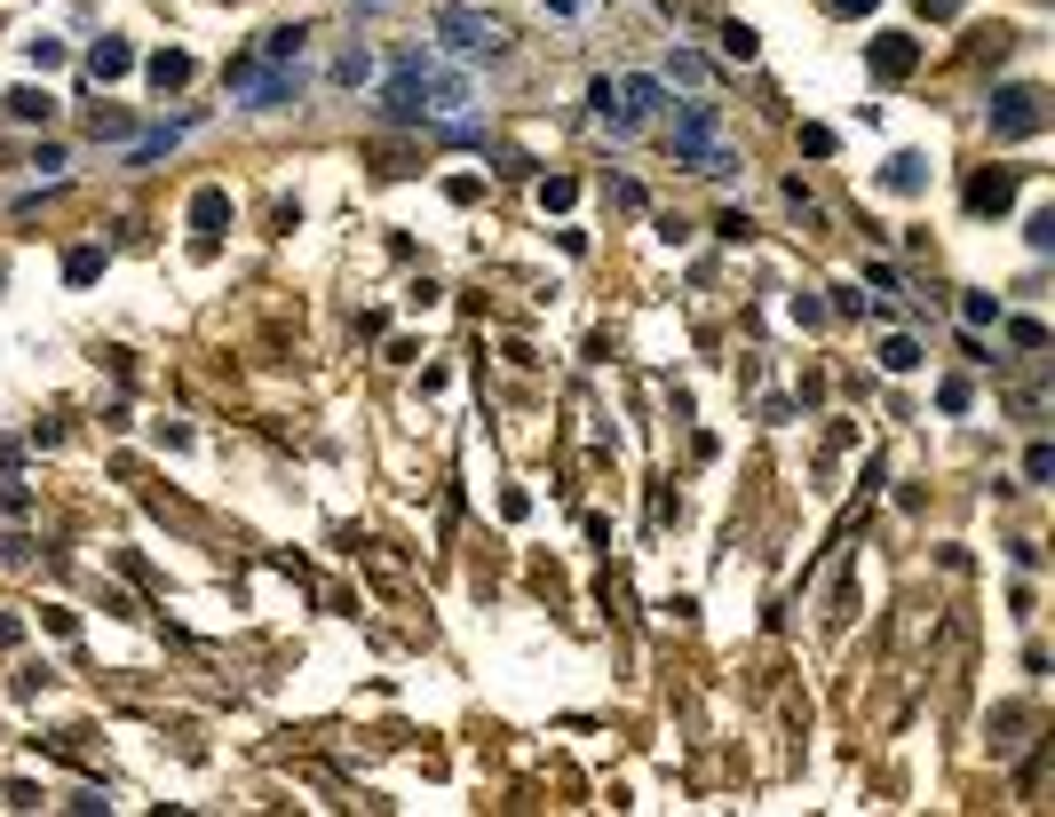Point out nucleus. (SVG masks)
Returning a JSON list of instances; mask_svg holds the SVG:
<instances>
[{
	"instance_id": "nucleus-1",
	"label": "nucleus",
	"mask_w": 1055,
	"mask_h": 817,
	"mask_svg": "<svg viewBox=\"0 0 1055 817\" xmlns=\"http://www.w3.org/2000/svg\"><path fill=\"white\" fill-rule=\"evenodd\" d=\"M436 41H445V56H461V64H500L508 48H517V32H508L500 16H485V9H436Z\"/></svg>"
},
{
	"instance_id": "nucleus-2",
	"label": "nucleus",
	"mask_w": 1055,
	"mask_h": 817,
	"mask_svg": "<svg viewBox=\"0 0 1055 817\" xmlns=\"http://www.w3.org/2000/svg\"><path fill=\"white\" fill-rule=\"evenodd\" d=\"M674 151H683L699 175H730V151H723V104H706V95H683V104H674Z\"/></svg>"
},
{
	"instance_id": "nucleus-3",
	"label": "nucleus",
	"mask_w": 1055,
	"mask_h": 817,
	"mask_svg": "<svg viewBox=\"0 0 1055 817\" xmlns=\"http://www.w3.org/2000/svg\"><path fill=\"white\" fill-rule=\"evenodd\" d=\"M230 95H238V104H254V112H286V104H302V72H294V64L238 56V64H230Z\"/></svg>"
},
{
	"instance_id": "nucleus-4",
	"label": "nucleus",
	"mask_w": 1055,
	"mask_h": 817,
	"mask_svg": "<svg viewBox=\"0 0 1055 817\" xmlns=\"http://www.w3.org/2000/svg\"><path fill=\"white\" fill-rule=\"evenodd\" d=\"M413 72H421V112H429V120H445V127H468V112H476V80L453 72V64H429V56H413Z\"/></svg>"
},
{
	"instance_id": "nucleus-5",
	"label": "nucleus",
	"mask_w": 1055,
	"mask_h": 817,
	"mask_svg": "<svg viewBox=\"0 0 1055 817\" xmlns=\"http://www.w3.org/2000/svg\"><path fill=\"white\" fill-rule=\"evenodd\" d=\"M611 88H620V120H627V135H643V127H659V120H667V80L627 72V80H611Z\"/></svg>"
},
{
	"instance_id": "nucleus-6",
	"label": "nucleus",
	"mask_w": 1055,
	"mask_h": 817,
	"mask_svg": "<svg viewBox=\"0 0 1055 817\" xmlns=\"http://www.w3.org/2000/svg\"><path fill=\"white\" fill-rule=\"evenodd\" d=\"M1047 112H1040V88H1000V104H992V135L1000 144H1024V135H1040Z\"/></svg>"
},
{
	"instance_id": "nucleus-7",
	"label": "nucleus",
	"mask_w": 1055,
	"mask_h": 817,
	"mask_svg": "<svg viewBox=\"0 0 1055 817\" xmlns=\"http://www.w3.org/2000/svg\"><path fill=\"white\" fill-rule=\"evenodd\" d=\"M912 64H921V41H905V32H881V41L865 48V72H873V80H905Z\"/></svg>"
},
{
	"instance_id": "nucleus-8",
	"label": "nucleus",
	"mask_w": 1055,
	"mask_h": 817,
	"mask_svg": "<svg viewBox=\"0 0 1055 817\" xmlns=\"http://www.w3.org/2000/svg\"><path fill=\"white\" fill-rule=\"evenodd\" d=\"M1008 207H1016V175H1008V167H992V175L968 183V215H1008Z\"/></svg>"
},
{
	"instance_id": "nucleus-9",
	"label": "nucleus",
	"mask_w": 1055,
	"mask_h": 817,
	"mask_svg": "<svg viewBox=\"0 0 1055 817\" xmlns=\"http://www.w3.org/2000/svg\"><path fill=\"white\" fill-rule=\"evenodd\" d=\"M302 48H310V32H302V24H279V32H262V64H302Z\"/></svg>"
},
{
	"instance_id": "nucleus-10",
	"label": "nucleus",
	"mask_w": 1055,
	"mask_h": 817,
	"mask_svg": "<svg viewBox=\"0 0 1055 817\" xmlns=\"http://www.w3.org/2000/svg\"><path fill=\"white\" fill-rule=\"evenodd\" d=\"M191 72H198V64H191L183 48H159V56H151V88H159V95H167V88H183Z\"/></svg>"
},
{
	"instance_id": "nucleus-11",
	"label": "nucleus",
	"mask_w": 1055,
	"mask_h": 817,
	"mask_svg": "<svg viewBox=\"0 0 1055 817\" xmlns=\"http://www.w3.org/2000/svg\"><path fill=\"white\" fill-rule=\"evenodd\" d=\"M127 64H135V56H127V41H95V48H88V72H95V80H120Z\"/></svg>"
},
{
	"instance_id": "nucleus-12",
	"label": "nucleus",
	"mask_w": 1055,
	"mask_h": 817,
	"mask_svg": "<svg viewBox=\"0 0 1055 817\" xmlns=\"http://www.w3.org/2000/svg\"><path fill=\"white\" fill-rule=\"evenodd\" d=\"M191 223H198V230L215 238V230L230 223V198H223V191H198V198H191Z\"/></svg>"
},
{
	"instance_id": "nucleus-13",
	"label": "nucleus",
	"mask_w": 1055,
	"mask_h": 817,
	"mask_svg": "<svg viewBox=\"0 0 1055 817\" xmlns=\"http://www.w3.org/2000/svg\"><path fill=\"white\" fill-rule=\"evenodd\" d=\"M723 56H730V64H755V56H762L755 24H723Z\"/></svg>"
},
{
	"instance_id": "nucleus-14",
	"label": "nucleus",
	"mask_w": 1055,
	"mask_h": 817,
	"mask_svg": "<svg viewBox=\"0 0 1055 817\" xmlns=\"http://www.w3.org/2000/svg\"><path fill=\"white\" fill-rule=\"evenodd\" d=\"M95 270H104V247H72V254H64V279H72V286H88Z\"/></svg>"
},
{
	"instance_id": "nucleus-15",
	"label": "nucleus",
	"mask_w": 1055,
	"mask_h": 817,
	"mask_svg": "<svg viewBox=\"0 0 1055 817\" xmlns=\"http://www.w3.org/2000/svg\"><path fill=\"white\" fill-rule=\"evenodd\" d=\"M358 80H373V56H365V48L333 56V88H358Z\"/></svg>"
},
{
	"instance_id": "nucleus-16",
	"label": "nucleus",
	"mask_w": 1055,
	"mask_h": 817,
	"mask_svg": "<svg viewBox=\"0 0 1055 817\" xmlns=\"http://www.w3.org/2000/svg\"><path fill=\"white\" fill-rule=\"evenodd\" d=\"M48 112H56V104H48L41 88H16V95H9V120H24V127H32V120H48Z\"/></svg>"
},
{
	"instance_id": "nucleus-17",
	"label": "nucleus",
	"mask_w": 1055,
	"mask_h": 817,
	"mask_svg": "<svg viewBox=\"0 0 1055 817\" xmlns=\"http://www.w3.org/2000/svg\"><path fill=\"white\" fill-rule=\"evenodd\" d=\"M183 127H191V120H183ZM183 127H151V135H144V144H135L127 159H135V167H151V159H159L167 144H175V135H183Z\"/></svg>"
},
{
	"instance_id": "nucleus-18",
	"label": "nucleus",
	"mask_w": 1055,
	"mask_h": 817,
	"mask_svg": "<svg viewBox=\"0 0 1055 817\" xmlns=\"http://www.w3.org/2000/svg\"><path fill=\"white\" fill-rule=\"evenodd\" d=\"M881 183H889V191H921V159H912V151L889 159V175H881Z\"/></svg>"
},
{
	"instance_id": "nucleus-19",
	"label": "nucleus",
	"mask_w": 1055,
	"mask_h": 817,
	"mask_svg": "<svg viewBox=\"0 0 1055 817\" xmlns=\"http://www.w3.org/2000/svg\"><path fill=\"white\" fill-rule=\"evenodd\" d=\"M571 198H580V183H571V175H548V183H540V207H556V215H564Z\"/></svg>"
},
{
	"instance_id": "nucleus-20",
	"label": "nucleus",
	"mask_w": 1055,
	"mask_h": 817,
	"mask_svg": "<svg viewBox=\"0 0 1055 817\" xmlns=\"http://www.w3.org/2000/svg\"><path fill=\"white\" fill-rule=\"evenodd\" d=\"M881 365H889V373H912V365H921V342H905V333H897V342L881 350Z\"/></svg>"
},
{
	"instance_id": "nucleus-21",
	"label": "nucleus",
	"mask_w": 1055,
	"mask_h": 817,
	"mask_svg": "<svg viewBox=\"0 0 1055 817\" xmlns=\"http://www.w3.org/2000/svg\"><path fill=\"white\" fill-rule=\"evenodd\" d=\"M1008 342H1016V350H1040V342H1047V326H1040V318H1016V326H1008Z\"/></svg>"
},
{
	"instance_id": "nucleus-22",
	"label": "nucleus",
	"mask_w": 1055,
	"mask_h": 817,
	"mask_svg": "<svg viewBox=\"0 0 1055 817\" xmlns=\"http://www.w3.org/2000/svg\"><path fill=\"white\" fill-rule=\"evenodd\" d=\"M1024 476H1032V485H1047V476H1055V445H1032V453H1024Z\"/></svg>"
},
{
	"instance_id": "nucleus-23",
	"label": "nucleus",
	"mask_w": 1055,
	"mask_h": 817,
	"mask_svg": "<svg viewBox=\"0 0 1055 817\" xmlns=\"http://www.w3.org/2000/svg\"><path fill=\"white\" fill-rule=\"evenodd\" d=\"M961 318H968V326H992L1000 310H992V294H968V302H961Z\"/></svg>"
},
{
	"instance_id": "nucleus-24",
	"label": "nucleus",
	"mask_w": 1055,
	"mask_h": 817,
	"mask_svg": "<svg viewBox=\"0 0 1055 817\" xmlns=\"http://www.w3.org/2000/svg\"><path fill=\"white\" fill-rule=\"evenodd\" d=\"M826 9H833V16H865V9H873V0H826Z\"/></svg>"
},
{
	"instance_id": "nucleus-25",
	"label": "nucleus",
	"mask_w": 1055,
	"mask_h": 817,
	"mask_svg": "<svg viewBox=\"0 0 1055 817\" xmlns=\"http://www.w3.org/2000/svg\"><path fill=\"white\" fill-rule=\"evenodd\" d=\"M350 9H389V0H350Z\"/></svg>"
}]
</instances>
